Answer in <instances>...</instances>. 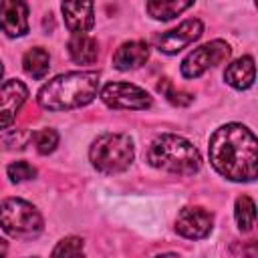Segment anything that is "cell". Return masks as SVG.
Wrapping results in <instances>:
<instances>
[{"instance_id": "obj_1", "label": "cell", "mask_w": 258, "mask_h": 258, "mask_svg": "<svg viewBox=\"0 0 258 258\" xmlns=\"http://www.w3.org/2000/svg\"><path fill=\"white\" fill-rule=\"evenodd\" d=\"M212 167L230 181H254L258 173V139L242 123L218 127L208 143Z\"/></svg>"}, {"instance_id": "obj_2", "label": "cell", "mask_w": 258, "mask_h": 258, "mask_svg": "<svg viewBox=\"0 0 258 258\" xmlns=\"http://www.w3.org/2000/svg\"><path fill=\"white\" fill-rule=\"evenodd\" d=\"M99 93V73L73 71L56 75L36 93V103L46 111H71L89 105Z\"/></svg>"}, {"instance_id": "obj_3", "label": "cell", "mask_w": 258, "mask_h": 258, "mask_svg": "<svg viewBox=\"0 0 258 258\" xmlns=\"http://www.w3.org/2000/svg\"><path fill=\"white\" fill-rule=\"evenodd\" d=\"M145 159L151 167L173 175H194L202 167L200 151L191 145V141L175 133L157 135L149 143Z\"/></svg>"}, {"instance_id": "obj_4", "label": "cell", "mask_w": 258, "mask_h": 258, "mask_svg": "<svg viewBox=\"0 0 258 258\" xmlns=\"http://www.w3.org/2000/svg\"><path fill=\"white\" fill-rule=\"evenodd\" d=\"M135 157L133 139L125 133H103L89 147V161L101 173H121Z\"/></svg>"}, {"instance_id": "obj_5", "label": "cell", "mask_w": 258, "mask_h": 258, "mask_svg": "<svg viewBox=\"0 0 258 258\" xmlns=\"http://www.w3.org/2000/svg\"><path fill=\"white\" fill-rule=\"evenodd\" d=\"M0 228L16 240H34L44 228L42 214L26 200L6 198L0 202Z\"/></svg>"}, {"instance_id": "obj_6", "label": "cell", "mask_w": 258, "mask_h": 258, "mask_svg": "<svg viewBox=\"0 0 258 258\" xmlns=\"http://www.w3.org/2000/svg\"><path fill=\"white\" fill-rule=\"evenodd\" d=\"M230 52H232L230 44H228L226 40L216 38V40H212V42H206V44L194 48V50L181 60L179 71H181V75H183L185 79H198V77H202L208 69H212V67L220 64V62H224V60L230 56Z\"/></svg>"}, {"instance_id": "obj_7", "label": "cell", "mask_w": 258, "mask_h": 258, "mask_svg": "<svg viewBox=\"0 0 258 258\" xmlns=\"http://www.w3.org/2000/svg\"><path fill=\"white\" fill-rule=\"evenodd\" d=\"M101 101L111 109H127V111H145L153 105L151 95L133 85V83H107L99 91Z\"/></svg>"}, {"instance_id": "obj_8", "label": "cell", "mask_w": 258, "mask_h": 258, "mask_svg": "<svg viewBox=\"0 0 258 258\" xmlns=\"http://www.w3.org/2000/svg\"><path fill=\"white\" fill-rule=\"evenodd\" d=\"M204 32V24L200 18H187L183 20L179 26L161 32L153 38V44L159 52L163 54H177L181 48L189 46L191 42H196Z\"/></svg>"}, {"instance_id": "obj_9", "label": "cell", "mask_w": 258, "mask_h": 258, "mask_svg": "<svg viewBox=\"0 0 258 258\" xmlns=\"http://www.w3.org/2000/svg\"><path fill=\"white\" fill-rule=\"evenodd\" d=\"M212 228H214L212 212L200 206L183 208L175 218V232L187 240H202L212 232Z\"/></svg>"}, {"instance_id": "obj_10", "label": "cell", "mask_w": 258, "mask_h": 258, "mask_svg": "<svg viewBox=\"0 0 258 258\" xmlns=\"http://www.w3.org/2000/svg\"><path fill=\"white\" fill-rule=\"evenodd\" d=\"M26 97L28 89L18 79H10L0 85V129H8L14 123Z\"/></svg>"}, {"instance_id": "obj_11", "label": "cell", "mask_w": 258, "mask_h": 258, "mask_svg": "<svg viewBox=\"0 0 258 258\" xmlns=\"http://www.w3.org/2000/svg\"><path fill=\"white\" fill-rule=\"evenodd\" d=\"M0 30L8 38H20L28 32V6L20 0L0 2Z\"/></svg>"}, {"instance_id": "obj_12", "label": "cell", "mask_w": 258, "mask_h": 258, "mask_svg": "<svg viewBox=\"0 0 258 258\" xmlns=\"http://www.w3.org/2000/svg\"><path fill=\"white\" fill-rule=\"evenodd\" d=\"M64 24L73 34H87L95 24V4L93 2H62L60 6Z\"/></svg>"}, {"instance_id": "obj_13", "label": "cell", "mask_w": 258, "mask_h": 258, "mask_svg": "<svg viewBox=\"0 0 258 258\" xmlns=\"http://www.w3.org/2000/svg\"><path fill=\"white\" fill-rule=\"evenodd\" d=\"M149 44L145 40H129L123 42L113 54V67L117 71H133L147 62Z\"/></svg>"}, {"instance_id": "obj_14", "label": "cell", "mask_w": 258, "mask_h": 258, "mask_svg": "<svg viewBox=\"0 0 258 258\" xmlns=\"http://www.w3.org/2000/svg\"><path fill=\"white\" fill-rule=\"evenodd\" d=\"M254 79H256V67H254V58L250 54L236 58L224 71V81L238 91L250 89L254 85Z\"/></svg>"}, {"instance_id": "obj_15", "label": "cell", "mask_w": 258, "mask_h": 258, "mask_svg": "<svg viewBox=\"0 0 258 258\" xmlns=\"http://www.w3.org/2000/svg\"><path fill=\"white\" fill-rule=\"evenodd\" d=\"M67 50L77 64H91L99 56V42L89 34H73L67 42Z\"/></svg>"}, {"instance_id": "obj_16", "label": "cell", "mask_w": 258, "mask_h": 258, "mask_svg": "<svg viewBox=\"0 0 258 258\" xmlns=\"http://www.w3.org/2000/svg\"><path fill=\"white\" fill-rule=\"evenodd\" d=\"M22 69L32 79H44L48 75V69H50L48 52L40 46H34L30 50H26L24 56H22Z\"/></svg>"}, {"instance_id": "obj_17", "label": "cell", "mask_w": 258, "mask_h": 258, "mask_svg": "<svg viewBox=\"0 0 258 258\" xmlns=\"http://www.w3.org/2000/svg\"><path fill=\"white\" fill-rule=\"evenodd\" d=\"M191 6H194V2H189V0H157V2H147L145 10L155 20H171Z\"/></svg>"}, {"instance_id": "obj_18", "label": "cell", "mask_w": 258, "mask_h": 258, "mask_svg": "<svg viewBox=\"0 0 258 258\" xmlns=\"http://www.w3.org/2000/svg\"><path fill=\"white\" fill-rule=\"evenodd\" d=\"M234 218H236V224H238V230L240 232H250L254 228V222H256V206H254V200L250 196H240L236 200V206H234Z\"/></svg>"}, {"instance_id": "obj_19", "label": "cell", "mask_w": 258, "mask_h": 258, "mask_svg": "<svg viewBox=\"0 0 258 258\" xmlns=\"http://www.w3.org/2000/svg\"><path fill=\"white\" fill-rule=\"evenodd\" d=\"M50 258H85V242L79 236H67L56 242Z\"/></svg>"}, {"instance_id": "obj_20", "label": "cell", "mask_w": 258, "mask_h": 258, "mask_svg": "<svg viewBox=\"0 0 258 258\" xmlns=\"http://www.w3.org/2000/svg\"><path fill=\"white\" fill-rule=\"evenodd\" d=\"M157 91L175 107H185L194 101V95L191 93H185L181 89H175V85L169 81V79H159L157 83Z\"/></svg>"}, {"instance_id": "obj_21", "label": "cell", "mask_w": 258, "mask_h": 258, "mask_svg": "<svg viewBox=\"0 0 258 258\" xmlns=\"http://www.w3.org/2000/svg\"><path fill=\"white\" fill-rule=\"evenodd\" d=\"M32 143L40 155H48L58 145V133L52 127H42V129L32 133Z\"/></svg>"}, {"instance_id": "obj_22", "label": "cell", "mask_w": 258, "mask_h": 258, "mask_svg": "<svg viewBox=\"0 0 258 258\" xmlns=\"http://www.w3.org/2000/svg\"><path fill=\"white\" fill-rule=\"evenodd\" d=\"M6 175L12 183H22V181H28V179L36 177V167H32L28 161H14V163L8 165Z\"/></svg>"}, {"instance_id": "obj_23", "label": "cell", "mask_w": 258, "mask_h": 258, "mask_svg": "<svg viewBox=\"0 0 258 258\" xmlns=\"http://www.w3.org/2000/svg\"><path fill=\"white\" fill-rule=\"evenodd\" d=\"M6 254H8V242L0 238V258H6Z\"/></svg>"}, {"instance_id": "obj_24", "label": "cell", "mask_w": 258, "mask_h": 258, "mask_svg": "<svg viewBox=\"0 0 258 258\" xmlns=\"http://www.w3.org/2000/svg\"><path fill=\"white\" fill-rule=\"evenodd\" d=\"M153 258H179V256L173 254V252H165V254H157V256H153Z\"/></svg>"}, {"instance_id": "obj_25", "label": "cell", "mask_w": 258, "mask_h": 258, "mask_svg": "<svg viewBox=\"0 0 258 258\" xmlns=\"http://www.w3.org/2000/svg\"><path fill=\"white\" fill-rule=\"evenodd\" d=\"M2 75H4V67H2V62H0V81H2Z\"/></svg>"}, {"instance_id": "obj_26", "label": "cell", "mask_w": 258, "mask_h": 258, "mask_svg": "<svg viewBox=\"0 0 258 258\" xmlns=\"http://www.w3.org/2000/svg\"><path fill=\"white\" fill-rule=\"evenodd\" d=\"M34 258H38V256H34Z\"/></svg>"}]
</instances>
